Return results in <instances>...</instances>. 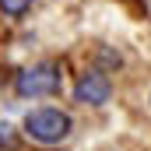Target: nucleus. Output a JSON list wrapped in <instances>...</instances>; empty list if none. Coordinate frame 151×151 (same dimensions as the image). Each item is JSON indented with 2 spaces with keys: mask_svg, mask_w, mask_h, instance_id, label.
<instances>
[{
  "mask_svg": "<svg viewBox=\"0 0 151 151\" xmlns=\"http://www.w3.org/2000/svg\"><path fill=\"white\" fill-rule=\"evenodd\" d=\"M0 11L7 18H21V14L32 11V0H0Z\"/></svg>",
  "mask_w": 151,
  "mask_h": 151,
  "instance_id": "obj_4",
  "label": "nucleus"
},
{
  "mask_svg": "<svg viewBox=\"0 0 151 151\" xmlns=\"http://www.w3.org/2000/svg\"><path fill=\"white\" fill-rule=\"evenodd\" d=\"M109 95H113V84L106 81L102 70H84L74 84V102L81 106H106Z\"/></svg>",
  "mask_w": 151,
  "mask_h": 151,
  "instance_id": "obj_3",
  "label": "nucleus"
},
{
  "mask_svg": "<svg viewBox=\"0 0 151 151\" xmlns=\"http://www.w3.org/2000/svg\"><path fill=\"white\" fill-rule=\"evenodd\" d=\"M74 130L70 116L63 109H53V106H42V109H32L25 116V134L35 141V144H60L67 141Z\"/></svg>",
  "mask_w": 151,
  "mask_h": 151,
  "instance_id": "obj_1",
  "label": "nucleus"
},
{
  "mask_svg": "<svg viewBox=\"0 0 151 151\" xmlns=\"http://www.w3.org/2000/svg\"><path fill=\"white\" fill-rule=\"evenodd\" d=\"M14 91H18L21 99H39V95L60 91V67L49 63V60L25 67V70L18 74V81H14Z\"/></svg>",
  "mask_w": 151,
  "mask_h": 151,
  "instance_id": "obj_2",
  "label": "nucleus"
},
{
  "mask_svg": "<svg viewBox=\"0 0 151 151\" xmlns=\"http://www.w3.org/2000/svg\"><path fill=\"white\" fill-rule=\"evenodd\" d=\"M148 102H151V99H148Z\"/></svg>",
  "mask_w": 151,
  "mask_h": 151,
  "instance_id": "obj_5",
  "label": "nucleus"
}]
</instances>
